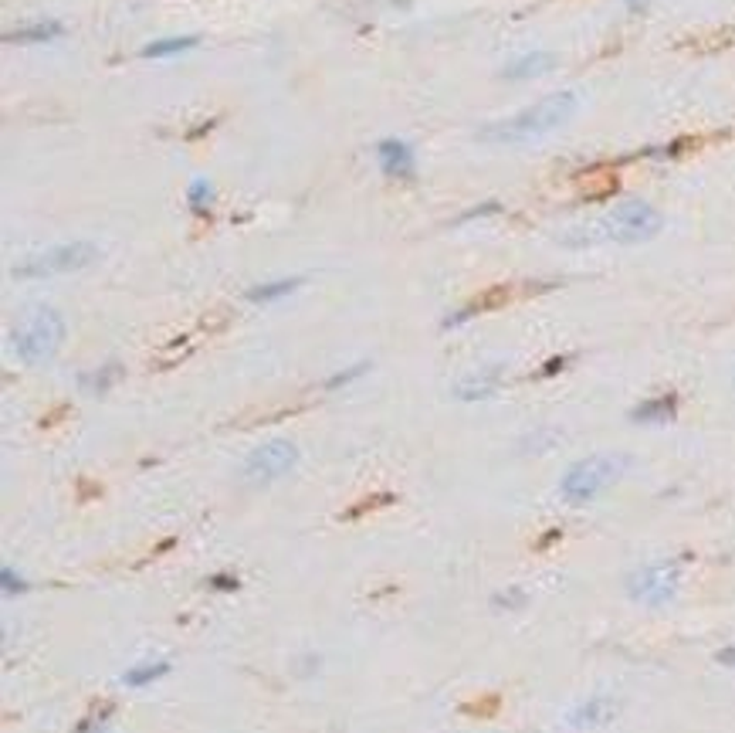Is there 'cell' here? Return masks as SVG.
<instances>
[{
    "mask_svg": "<svg viewBox=\"0 0 735 733\" xmlns=\"http://www.w3.org/2000/svg\"><path fill=\"white\" fill-rule=\"evenodd\" d=\"M576 109H580V96L576 92H553L546 99L532 102L522 113L485 126L482 129V140L499 143V146H522V143L542 140V136L556 133L559 126H566L569 119L576 116Z\"/></svg>",
    "mask_w": 735,
    "mask_h": 733,
    "instance_id": "6da1fadb",
    "label": "cell"
},
{
    "mask_svg": "<svg viewBox=\"0 0 735 733\" xmlns=\"http://www.w3.org/2000/svg\"><path fill=\"white\" fill-rule=\"evenodd\" d=\"M630 469V455H617V451H600L590 459H580L576 466L566 469V476L559 482V493L566 503H590L611 489L613 482L624 479V472Z\"/></svg>",
    "mask_w": 735,
    "mask_h": 733,
    "instance_id": "7a4b0ae2",
    "label": "cell"
},
{
    "mask_svg": "<svg viewBox=\"0 0 735 733\" xmlns=\"http://www.w3.org/2000/svg\"><path fill=\"white\" fill-rule=\"evenodd\" d=\"M61 339H65V320H61V312L51 310V306H34V310L24 312L21 323L14 326L11 347H14L21 364L38 366V364H48V360L55 357Z\"/></svg>",
    "mask_w": 735,
    "mask_h": 733,
    "instance_id": "3957f363",
    "label": "cell"
},
{
    "mask_svg": "<svg viewBox=\"0 0 735 733\" xmlns=\"http://www.w3.org/2000/svg\"><path fill=\"white\" fill-rule=\"evenodd\" d=\"M665 227L661 211L648 204V200H620L603 221H600V238L617 241V245H640V241H651L657 231Z\"/></svg>",
    "mask_w": 735,
    "mask_h": 733,
    "instance_id": "277c9868",
    "label": "cell"
},
{
    "mask_svg": "<svg viewBox=\"0 0 735 733\" xmlns=\"http://www.w3.org/2000/svg\"><path fill=\"white\" fill-rule=\"evenodd\" d=\"M98 258V248L92 241H65L41 255H31L21 265H14V279H51V275H69L82 272Z\"/></svg>",
    "mask_w": 735,
    "mask_h": 733,
    "instance_id": "5b68a950",
    "label": "cell"
},
{
    "mask_svg": "<svg viewBox=\"0 0 735 733\" xmlns=\"http://www.w3.org/2000/svg\"><path fill=\"white\" fill-rule=\"evenodd\" d=\"M295 462H299L295 441H289V438H275V441H264L262 449H254L248 459H244L241 479L248 482V486H268V482L281 479L285 472H291Z\"/></svg>",
    "mask_w": 735,
    "mask_h": 733,
    "instance_id": "8992f818",
    "label": "cell"
},
{
    "mask_svg": "<svg viewBox=\"0 0 735 733\" xmlns=\"http://www.w3.org/2000/svg\"><path fill=\"white\" fill-rule=\"evenodd\" d=\"M678 584L681 574L675 564H651L627 578V594L640 605H667L678 594Z\"/></svg>",
    "mask_w": 735,
    "mask_h": 733,
    "instance_id": "52a82bcc",
    "label": "cell"
},
{
    "mask_svg": "<svg viewBox=\"0 0 735 733\" xmlns=\"http://www.w3.org/2000/svg\"><path fill=\"white\" fill-rule=\"evenodd\" d=\"M376 163L387 177H397V181H410L414 177V150L410 143L403 140H383L376 146Z\"/></svg>",
    "mask_w": 735,
    "mask_h": 733,
    "instance_id": "ba28073f",
    "label": "cell"
},
{
    "mask_svg": "<svg viewBox=\"0 0 735 733\" xmlns=\"http://www.w3.org/2000/svg\"><path fill=\"white\" fill-rule=\"evenodd\" d=\"M553 69H556L553 51H528V55L515 58L501 75L512 79V82H526V79H539V75H546V71H553Z\"/></svg>",
    "mask_w": 735,
    "mask_h": 733,
    "instance_id": "9c48e42d",
    "label": "cell"
},
{
    "mask_svg": "<svg viewBox=\"0 0 735 733\" xmlns=\"http://www.w3.org/2000/svg\"><path fill=\"white\" fill-rule=\"evenodd\" d=\"M678 414V394H661L651 401H640L638 408L630 411V422L638 424H667Z\"/></svg>",
    "mask_w": 735,
    "mask_h": 733,
    "instance_id": "30bf717a",
    "label": "cell"
},
{
    "mask_svg": "<svg viewBox=\"0 0 735 733\" xmlns=\"http://www.w3.org/2000/svg\"><path fill=\"white\" fill-rule=\"evenodd\" d=\"M499 384H501V370L492 366V370H482V374L464 377V381L455 387V394H458L461 401H485V397H492L499 391Z\"/></svg>",
    "mask_w": 735,
    "mask_h": 733,
    "instance_id": "8fae6325",
    "label": "cell"
},
{
    "mask_svg": "<svg viewBox=\"0 0 735 733\" xmlns=\"http://www.w3.org/2000/svg\"><path fill=\"white\" fill-rule=\"evenodd\" d=\"M65 34V24L61 21H34V24H24L17 31H7L4 42L7 44H44V42H55Z\"/></svg>",
    "mask_w": 735,
    "mask_h": 733,
    "instance_id": "7c38bea8",
    "label": "cell"
},
{
    "mask_svg": "<svg viewBox=\"0 0 735 733\" xmlns=\"http://www.w3.org/2000/svg\"><path fill=\"white\" fill-rule=\"evenodd\" d=\"M613 717V703L611 700H590V703L576 706L573 713H569V723L573 727H597V723H603V719Z\"/></svg>",
    "mask_w": 735,
    "mask_h": 733,
    "instance_id": "4fadbf2b",
    "label": "cell"
},
{
    "mask_svg": "<svg viewBox=\"0 0 735 733\" xmlns=\"http://www.w3.org/2000/svg\"><path fill=\"white\" fill-rule=\"evenodd\" d=\"M197 34H183V38H160V42H150L142 48V58H173V55H183L197 48Z\"/></svg>",
    "mask_w": 735,
    "mask_h": 733,
    "instance_id": "5bb4252c",
    "label": "cell"
},
{
    "mask_svg": "<svg viewBox=\"0 0 735 733\" xmlns=\"http://www.w3.org/2000/svg\"><path fill=\"white\" fill-rule=\"evenodd\" d=\"M167 673H170L167 659H150V663L133 665V669H129V673L123 676V682H125V686H150V682L163 679Z\"/></svg>",
    "mask_w": 735,
    "mask_h": 733,
    "instance_id": "9a60e30c",
    "label": "cell"
},
{
    "mask_svg": "<svg viewBox=\"0 0 735 733\" xmlns=\"http://www.w3.org/2000/svg\"><path fill=\"white\" fill-rule=\"evenodd\" d=\"M299 285H302L299 275H291V279H275V283H264V285L248 289V299L251 302H275V299H285L289 292H295Z\"/></svg>",
    "mask_w": 735,
    "mask_h": 733,
    "instance_id": "2e32d148",
    "label": "cell"
},
{
    "mask_svg": "<svg viewBox=\"0 0 735 733\" xmlns=\"http://www.w3.org/2000/svg\"><path fill=\"white\" fill-rule=\"evenodd\" d=\"M119 374H123V366L119 364H106L102 370L82 374V391H88V394H106L112 384L119 381Z\"/></svg>",
    "mask_w": 735,
    "mask_h": 733,
    "instance_id": "e0dca14e",
    "label": "cell"
},
{
    "mask_svg": "<svg viewBox=\"0 0 735 733\" xmlns=\"http://www.w3.org/2000/svg\"><path fill=\"white\" fill-rule=\"evenodd\" d=\"M187 204H190L194 214H207V208L214 204V183L190 181V187H187Z\"/></svg>",
    "mask_w": 735,
    "mask_h": 733,
    "instance_id": "ac0fdd59",
    "label": "cell"
},
{
    "mask_svg": "<svg viewBox=\"0 0 735 733\" xmlns=\"http://www.w3.org/2000/svg\"><path fill=\"white\" fill-rule=\"evenodd\" d=\"M0 584H4V594H7V598H14V594H24V591H28V584H24V578H17V574L11 571V567H4V571H0Z\"/></svg>",
    "mask_w": 735,
    "mask_h": 733,
    "instance_id": "d6986e66",
    "label": "cell"
},
{
    "mask_svg": "<svg viewBox=\"0 0 735 733\" xmlns=\"http://www.w3.org/2000/svg\"><path fill=\"white\" fill-rule=\"evenodd\" d=\"M366 366H370V364H356V366H349V370H343V374H335V377H329V381H326V387H329V391H335V387H343V384L356 381V377H360V374H363V370H366Z\"/></svg>",
    "mask_w": 735,
    "mask_h": 733,
    "instance_id": "ffe728a7",
    "label": "cell"
},
{
    "mask_svg": "<svg viewBox=\"0 0 735 733\" xmlns=\"http://www.w3.org/2000/svg\"><path fill=\"white\" fill-rule=\"evenodd\" d=\"M106 719H109V706H106V710H98V713H92L88 719H82V727H78V733H102V727H106Z\"/></svg>",
    "mask_w": 735,
    "mask_h": 733,
    "instance_id": "44dd1931",
    "label": "cell"
},
{
    "mask_svg": "<svg viewBox=\"0 0 735 733\" xmlns=\"http://www.w3.org/2000/svg\"><path fill=\"white\" fill-rule=\"evenodd\" d=\"M495 211H499V204H495V200H488V204H482V208H472L468 214H461L458 225H464V221H472V218H485V214H495Z\"/></svg>",
    "mask_w": 735,
    "mask_h": 733,
    "instance_id": "7402d4cb",
    "label": "cell"
},
{
    "mask_svg": "<svg viewBox=\"0 0 735 733\" xmlns=\"http://www.w3.org/2000/svg\"><path fill=\"white\" fill-rule=\"evenodd\" d=\"M522 598H526V594H522V591L499 594V598H495V605H499V608H515V605H522Z\"/></svg>",
    "mask_w": 735,
    "mask_h": 733,
    "instance_id": "603a6c76",
    "label": "cell"
},
{
    "mask_svg": "<svg viewBox=\"0 0 735 733\" xmlns=\"http://www.w3.org/2000/svg\"><path fill=\"white\" fill-rule=\"evenodd\" d=\"M566 364H569V357H553V360H549V364L542 366L539 374H542V377H553L556 370H563V366H566Z\"/></svg>",
    "mask_w": 735,
    "mask_h": 733,
    "instance_id": "cb8c5ba5",
    "label": "cell"
},
{
    "mask_svg": "<svg viewBox=\"0 0 735 733\" xmlns=\"http://www.w3.org/2000/svg\"><path fill=\"white\" fill-rule=\"evenodd\" d=\"M715 659H719L721 665H732V669H735V645H732V649H719V655H715Z\"/></svg>",
    "mask_w": 735,
    "mask_h": 733,
    "instance_id": "d4e9b609",
    "label": "cell"
},
{
    "mask_svg": "<svg viewBox=\"0 0 735 733\" xmlns=\"http://www.w3.org/2000/svg\"><path fill=\"white\" fill-rule=\"evenodd\" d=\"M214 588H237V580L234 578H217V580H214Z\"/></svg>",
    "mask_w": 735,
    "mask_h": 733,
    "instance_id": "484cf974",
    "label": "cell"
},
{
    "mask_svg": "<svg viewBox=\"0 0 735 733\" xmlns=\"http://www.w3.org/2000/svg\"><path fill=\"white\" fill-rule=\"evenodd\" d=\"M627 4H630V7H640V0H627Z\"/></svg>",
    "mask_w": 735,
    "mask_h": 733,
    "instance_id": "4316f807",
    "label": "cell"
}]
</instances>
